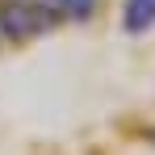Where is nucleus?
<instances>
[{
	"mask_svg": "<svg viewBox=\"0 0 155 155\" xmlns=\"http://www.w3.org/2000/svg\"><path fill=\"white\" fill-rule=\"evenodd\" d=\"M126 29L130 34H138V29H147L155 21V0H126Z\"/></svg>",
	"mask_w": 155,
	"mask_h": 155,
	"instance_id": "nucleus-1",
	"label": "nucleus"
},
{
	"mask_svg": "<svg viewBox=\"0 0 155 155\" xmlns=\"http://www.w3.org/2000/svg\"><path fill=\"white\" fill-rule=\"evenodd\" d=\"M38 4H46V8L59 13V17H88L97 0H38Z\"/></svg>",
	"mask_w": 155,
	"mask_h": 155,
	"instance_id": "nucleus-2",
	"label": "nucleus"
},
{
	"mask_svg": "<svg viewBox=\"0 0 155 155\" xmlns=\"http://www.w3.org/2000/svg\"><path fill=\"white\" fill-rule=\"evenodd\" d=\"M151 143H155V130H151Z\"/></svg>",
	"mask_w": 155,
	"mask_h": 155,
	"instance_id": "nucleus-3",
	"label": "nucleus"
}]
</instances>
